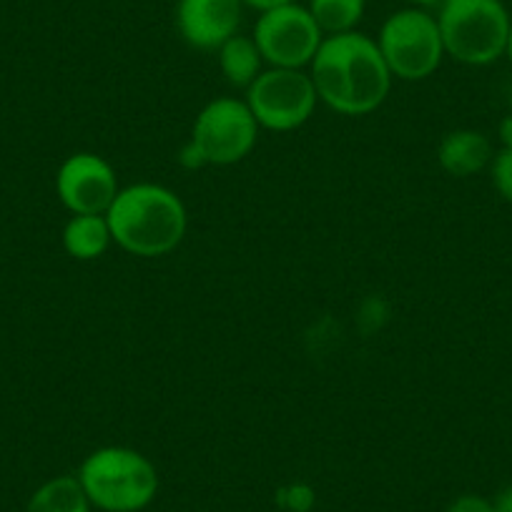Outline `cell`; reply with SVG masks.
Instances as JSON below:
<instances>
[{"instance_id": "obj_5", "label": "cell", "mask_w": 512, "mask_h": 512, "mask_svg": "<svg viewBox=\"0 0 512 512\" xmlns=\"http://www.w3.org/2000/svg\"><path fill=\"white\" fill-rule=\"evenodd\" d=\"M259 139V123L251 116L246 101L214 98L196 116L189 144L181 149L179 161L186 169L231 166L251 154Z\"/></svg>"}, {"instance_id": "obj_17", "label": "cell", "mask_w": 512, "mask_h": 512, "mask_svg": "<svg viewBox=\"0 0 512 512\" xmlns=\"http://www.w3.org/2000/svg\"><path fill=\"white\" fill-rule=\"evenodd\" d=\"M492 184L497 194L512 204V149H500L490 164Z\"/></svg>"}, {"instance_id": "obj_23", "label": "cell", "mask_w": 512, "mask_h": 512, "mask_svg": "<svg viewBox=\"0 0 512 512\" xmlns=\"http://www.w3.org/2000/svg\"><path fill=\"white\" fill-rule=\"evenodd\" d=\"M505 56L510 58V63H512V26H510V38H507V51H505Z\"/></svg>"}, {"instance_id": "obj_4", "label": "cell", "mask_w": 512, "mask_h": 512, "mask_svg": "<svg viewBox=\"0 0 512 512\" xmlns=\"http://www.w3.org/2000/svg\"><path fill=\"white\" fill-rule=\"evenodd\" d=\"M445 56L465 66H490L507 51L512 18L502 0H445L437 8Z\"/></svg>"}, {"instance_id": "obj_16", "label": "cell", "mask_w": 512, "mask_h": 512, "mask_svg": "<svg viewBox=\"0 0 512 512\" xmlns=\"http://www.w3.org/2000/svg\"><path fill=\"white\" fill-rule=\"evenodd\" d=\"M277 502L287 512H312L317 495H314L312 487L304 485V482H294V485L282 487V490L277 492Z\"/></svg>"}, {"instance_id": "obj_13", "label": "cell", "mask_w": 512, "mask_h": 512, "mask_svg": "<svg viewBox=\"0 0 512 512\" xmlns=\"http://www.w3.org/2000/svg\"><path fill=\"white\" fill-rule=\"evenodd\" d=\"M216 53H219V68L229 86L249 88L262 73L264 58L251 36L236 33Z\"/></svg>"}, {"instance_id": "obj_21", "label": "cell", "mask_w": 512, "mask_h": 512, "mask_svg": "<svg viewBox=\"0 0 512 512\" xmlns=\"http://www.w3.org/2000/svg\"><path fill=\"white\" fill-rule=\"evenodd\" d=\"M490 502L495 512H512V485L502 487V490L495 495V500Z\"/></svg>"}, {"instance_id": "obj_7", "label": "cell", "mask_w": 512, "mask_h": 512, "mask_svg": "<svg viewBox=\"0 0 512 512\" xmlns=\"http://www.w3.org/2000/svg\"><path fill=\"white\" fill-rule=\"evenodd\" d=\"M246 106L259 128L294 131L312 118L319 96L312 76L299 68H269L246 88Z\"/></svg>"}, {"instance_id": "obj_2", "label": "cell", "mask_w": 512, "mask_h": 512, "mask_svg": "<svg viewBox=\"0 0 512 512\" xmlns=\"http://www.w3.org/2000/svg\"><path fill=\"white\" fill-rule=\"evenodd\" d=\"M113 244L141 259L166 256L184 241L189 216L171 189L159 184H134L118 191L106 211Z\"/></svg>"}, {"instance_id": "obj_18", "label": "cell", "mask_w": 512, "mask_h": 512, "mask_svg": "<svg viewBox=\"0 0 512 512\" xmlns=\"http://www.w3.org/2000/svg\"><path fill=\"white\" fill-rule=\"evenodd\" d=\"M445 512H495L492 510V502L485 500L480 495H462L447 507Z\"/></svg>"}, {"instance_id": "obj_10", "label": "cell", "mask_w": 512, "mask_h": 512, "mask_svg": "<svg viewBox=\"0 0 512 512\" xmlns=\"http://www.w3.org/2000/svg\"><path fill=\"white\" fill-rule=\"evenodd\" d=\"M241 13V0H179L176 28L196 51H219L231 36L239 33Z\"/></svg>"}, {"instance_id": "obj_19", "label": "cell", "mask_w": 512, "mask_h": 512, "mask_svg": "<svg viewBox=\"0 0 512 512\" xmlns=\"http://www.w3.org/2000/svg\"><path fill=\"white\" fill-rule=\"evenodd\" d=\"M241 3H244V8H251V11L256 13H267V11H274V8L297 3V0H241Z\"/></svg>"}, {"instance_id": "obj_8", "label": "cell", "mask_w": 512, "mask_h": 512, "mask_svg": "<svg viewBox=\"0 0 512 512\" xmlns=\"http://www.w3.org/2000/svg\"><path fill=\"white\" fill-rule=\"evenodd\" d=\"M251 38L269 68L304 71V66H312L314 56L327 36L317 26L307 6L289 3V6L259 13Z\"/></svg>"}, {"instance_id": "obj_24", "label": "cell", "mask_w": 512, "mask_h": 512, "mask_svg": "<svg viewBox=\"0 0 512 512\" xmlns=\"http://www.w3.org/2000/svg\"><path fill=\"white\" fill-rule=\"evenodd\" d=\"M510 113H512V88H510Z\"/></svg>"}, {"instance_id": "obj_1", "label": "cell", "mask_w": 512, "mask_h": 512, "mask_svg": "<svg viewBox=\"0 0 512 512\" xmlns=\"http://www.w3.org/2000/svg\"><path fill=\"white\" fill-rule=\"evenodd\" d=\"M309 68L319 101L342 116H367L390 96V68L377 41L359 31L324 38Z\"/></svg>"}, {"instance_id": "obj_20", "label": "cell", "mask_w": 512, "mask_h": 512, "mask_svg": "<svg viewBox=\"0 0 512 512\" xmlns=\"http://www.w3.org/2000/svg\"><path fill=\"white\" fill-rule=\"evenodd\" d=\"M497 139H500L502 149H512V113H507V116L497 123Z\"/></svg>"}, {"instance_id": "obj_14", "label": "cell", "mask_w": 512, "mask_h": 512, "mask_svg": "<svg viewBox=\"0 0 512 512\" xmlns=\"http://www.w3.org/2000/svg\"><path fill=\"white\" fill-rule=\"evenodd\" d=\"M91 500L83 492L81 482L73 475L53 477L43 482L28 500L26 512H91Z\"/></svg>"}, {"instance_id": "obj_3", "label": "cell", "mask_w": 512, "mask_h": 512, "mask_svg": "<svg viewBox=\"0 0 512 512\" xmlns=\"http://www.w3.org/2000/svg\"><path fill=\"white\" fill-rule=\"evenodd\" d=\"M78 482L101 512H141L159 495L154 462L131 447H101L83 460Z\"/></svg>"}, {"instance_id": "obj_22", "label": "cell", "mask_w": 512, "mask_h": 512, "mask_svg": "<svg viewBox=\"0 0 512 512\" xmlns=\"http://www.w3.org/2000/svg\"><path fill=\"white\" fill-rule=\"evenodd\" d=\"M407 3L415 8H425V11H430V8H440L445 0H407Z\"/></svg>"}, {"instance_id": "obj_6", "label": "cell", "mask_w": 512, "mask_h": 512, "mask_svg": "<svg viewBox=\"0 0 512 512\" xmlns=\"http://www.w3.org/2000/svg\"><path fill=\"white\" fill-rule=\"evenodd\" d=\"M379 53L400 81H425L445 58L437 18L425 8H402L382 23L377 36Z\"/></svg>"}, {"instance_id": "obj_9", "label": "cell", "mask_w": 512, "mask_h": 512, "mask_svg": "<svg viewBox=\"0 0 512 512\" xmlns=\"http://www.w3.org/2000/svg\"><path fill=\"white\" fill-rule=\"evenodd\" d=\"M118 191L113 166L88 151L68 156L56 174V194L71 214H106Z\"/></svg>"}, {"instance_id": "obj_15", "label": "cell", "mask_w": 512, "mask_h": 512, "mask_svg": "<svg viewBox=\"0 0 512 512\" xmlns=\"http://www.w3.org/2000/svg\"><path fill=\"white\" fill-rule=\"evenodd\" d=\"M307 8L324 36H339L357 31L367 11V0H309Z\"/></svg>"}, {"instance_id": "obj_11", "label": "cell", "mask_w": 512, "mask_h": 512, "mask_svg": "<svg viewBox=\"0 0 512 512\" xmlns=\"http://www.w3.org/2000/svg\"><path fill=\"white\" fill-rule=\"evenodd\" d=\"M492 159H495V149H492L490 139L475 128L450 131L437 146V161L455 179L480 174L492 164Z\"/></svg>"}, {"instance_id": "obj_12", "label": "cell", "mask_w": 512, "mask_h": 512, "mask_svg": "<svg viewBox=\"0 0 512 512\" xmlns=\"http://www.w3.org/2000/svg\"><path fill=\"white\" fill-rule=\"evenodd\" d=\"M113 244L106 214H73L63 226V249L76 262H93Z\"/></svg>"}]
</instances>
